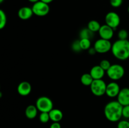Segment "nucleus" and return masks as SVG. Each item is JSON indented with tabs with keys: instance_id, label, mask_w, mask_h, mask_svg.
Wrapping results in <instances>:
<instances>
[{
	"instance_id": "obj_1",
	"label": "nucleus",
	"mask_w": 129,
	"mask_h": 128,
	"mask_svg": "<svg viewBox=\"0 0 129 128\" xmlns=\"http://www.w3.org/2000/svg\"><path fill=\"white\" fill-rule=\"evenodd\" d=\"M123 105L118 101H111L106 104L104 108V114L109 121L115 122L120 121L122 117Z\"/></svg>"
},
{
	"instance_id": "obj_2",
	"label": "nucleus",
	"mask_w": 129,
	"mask_h": 128,
	"mask_svg": "<svg viewBox=\"0 0 129 128\" xmlns=\"http://www.w3.org/2000/svg\"><path fill=\"white\" fill-rule=\"evenodd\" d=\"M111 50L116 58L120 60H127L129 58V41L118 39L112 44Z\"/></svg>"
},
{
	"instance_id": "obj_3",
	"label": "nucleus",
	"mask_w": 129,
	"mask_h": 128,
	"mask_svg": "<svg viewBox=\"0 0 129 128\" xmlns=\"http://www.w3.org/2000/svg\"><path fill=\"white\" fill-rule=\"evenodd\" d=\"M108 77L113 81L120 80L125 74V69L119 64H113L107 71Z\"/></svg>"
},
{
	"instance_id": "obj_4",
	"label": "nucleus",
	"mask_w": 129,
	"mask_h": 128,
	"mask_svg": "<svg viewBox=\"0 0 129 128\" xmlns=\"http://www.w3.org/2000/svg\"><path fill=\"white\" fill-rule=\"evenodd\" d=\"M39 111L41 112H49L53 108V102L48 97L42 96L37 99L35 104Z\"/></svg>"
},
{
	"instance_id": "obj_5",
	"label": "nucleus",
	"mask_w": 129,
	"mask_h": 128,
	"mask_svg": "<svg viewBox=\"0 0 129 128\" xmlns=\"http://www.w3.org/2000/svg\"><path fill=\"white\" fill-rule=\"evenodd\" d=\"M107 85L104 80L102 79L94 80L90 85L91 91L95 96L100 97L106 94Z\"/></svg>"
},
{
	"instance_id": "obj_6",
	"label": "nucleus",
	"mask_w": 129,
	"mask_h": 128,
	"mask_svg": "<svg viewBox=\"0 0 129 128\" xmlns=\"http://www.w3.org/2000/svg\"><path fill=\"white\" fill-rule=\"evenodd\" d=\"M34 15L38 16H45L48 15L50 11V7L49 4L39 1L35 3L31 7Z\"/></svg>"
},
{
	"instance_id": "obj_7",
	"label": "nucleus",
	"mask_w": 129,
	"mask_h": 128,
	"mask_svg": "<svg viewBox=\"0 0 129 128\" xmlns=\"http://www.w3.org/2000/svg\"><path fill=\"white\" fill-rule=\"evenodd\" d=\"M112 44L110 40L100 38L95 41L93 47L98 53H105L112 50Z\"/></svg>"
},
{
	"instance_id": "obj_8",
	"label": "nucleus",
	"mask_w": 129,
	"mask_h": 128,
	"mask_svg": "<svg viewBox=\"0 0 129 128\" xmlns=\"http://www.w3.org/2000/svg\"><path fill=\"white\" fill-rule=\"evenodd\" d=\"M105 23L107 25L115 30L120 23V18L115 12L110 11L105 16Z\"/></svg>"
},
{
	"instance_id": "obj_9",
	"label": "nucleus",
	"mask_w": 129,
	"mask_h": 128,
	"mask_svg": "<svg viewBox=\"0 0 129 128\" xmlns=\"http://www.w3.org/2000/svg\"><path fill=\"white\" fill-rule=\"evenodd\" d=\"M120 90L121 89L120 88L119 85L117 82H115V81L111 82L109 84H107L106 94L109 97H116L118 96Z\"/></svg>"
},
{
	"instance_id": "obj_10",
	"label": "nucleus",
	"mask_w": 129,
	"mask_h": 128,
	"mask_svg": "<svg viewBox=\"0 0 129 128\" xmlns=\"http://www.w3.org/2000/svg\"><path fill=\"white\" fill-rule=\"evenodd\" d=\"M114 29L105 24V25H102L98 31V33L101 38L110 40V39L113 38V35H114Z\"/></svg>"
},
{
	"instance_id": "obj_11",
	"label": "nucleus",
	"mask_w": 129,
	"mask_h": 128,
	"mask_svg": "<svg viewBox=\"0 0 129 128\" xmlns=\"http://www.w3.org/2000/svg\"><path fill=\"white\" fill-rule=\"evenodd\" d=\"M117 101L123 106L129 105V88L121 89L117 96Z\"/></svg>"
},
{
	"instance_id": "obj_12",
	"label": "nucleus",
	"mask_w": 129,
	"mask_h": 128,
	"mask_svg": "<svg viewBox=\"0 0 129 128\" xmlns=\"http://www.w3.org/2000/svg\"><path fill=\"white\" fill-rule=\"evenodd\" d=\"M17 91L18 93L21 96H27L31 93V84L26 81L21 82L18 85Z\"/></svg>"
},
{
	"instance_id": "obj_13",
	"label": "nucleus",
	"mask_w": 129,
	"mask_h": 128,
	"mask_svg": "<svg viewBox=\"0 0 129 128\" xmlns=\"http://www.w3.org/2000/svg\"><path fill=\"white\" fill-rule=\"evenodd\" d=\"M34 15L31 8L24 6L21 8L18 11V16L19 18L22 20H28L31 18Z\"/></svg>"
},
{
	"instance_id": "obj_14",
	"label": "nucleus",
	"mask_w": 129,
	"mask_h": 128,
	"mask_svg": "<svg viewBox=\"0 0 129 128\" xmlns=\"http://www.w3.org/2000/svg\"><path fill=\"white\" fill-rule=\"evenodd\" d=\"M89 74L94 80H98L102 79L105 74V71L100 65H95L91 68Z\"/></svg>"
},
{
	"instance_id": "obj_15",
	"label": "nucleus",
	"mask_w": 129,
	"mask_h": 128,
	"mask_svg": "<svg viewBox=\"0 0 129 128\" xmlns=\"http://www.w3.org/2000/svg\"><path fill=\"white\" fill-rule=\"evenodd\" d=\"M50 119L53 122H60L63 118V113L58 109H52L49 112Z\"/></svg>"
},
{
	"instance_id": "obj_16",
	"label": "nucleus",
	"mask_w": 129,
	"mask_h": 128,
	"mask_svg": "<svg viewBox=\"0 0 129 128\" xmlns=\"http://www.w3.org/2000/svg\"><path fill=\"white\" fill-rule=\"evenodd\" d=\"M38 110H39L37 108L36 105H29L25 109V115H26V117L28 119H33L35 118V117L37 115Z\"/></svg>"
},
{
	"instance_id": "obj_17",
	"label": "nucleus",
	"mask_w": 129,
	"mask_h": 128,
	"mask_svg": "<svg viewBox=\"0 0 129 128\" xmlns=\"http://www.w3.org/2000/svg\"><path fill=\"white\" fill-rule=\"evenodd\" d=\"M94 36V33L91 31L88 27L83 28L79 32V38L81 39H89L91 40Z\"/></svg>"
},
{
	"instance_id": "obj_18",
	"label": "nucleus",
	"mask_w": 129,
	"mask_h": 128,
	"mask_svg": "<svg viewBox=\"0 0 129 128\" xmlns=\"http://www.w3.org/2000/svg\"><path fill=\"white\" fill-rule=\"evenodd\" d=\"M93 80L94 79L89 73L83 74L81 77V82L83 85H85V86H90Z\"/></svg>"
},
{
	"instance_id": "obj_19",
	"label": "nucleus",
	"mask_w": 129,
	"mask_h": 128,
	"mask_svg": "<svg viewBox=\"0 0 129 128\" xmlns=\"http://www.w3.org/2000/svg\"><path fill=\"white\" fill-rule=\"evenodd\" d=\"M101 26H102L100 24V23L96 20H91L88 24V28L93 33L98 32Z\"/></svg>"
},
{
	"instance_id": "obj_20",
	"label": "nucleus",
	"mask_w": 129,
	"mask_h": 128,
	"mask_svg": "<svg viewBox=\"0 0 129 128\" xmlns=\"http://www.w3.org/2000/svg\"><path fill=\"white\" fill-rule=\"evenodd\" d=\"M79 43L82 50H88L91 48V40L89 39H80Z\"/></svg>"
},
{
	"instance_id": "obj_21",
	"label": "nucleus",
	"mask_w": 129,
	"mask_h": 128,
	"mask_svg": "<svg viewBox=\"0 0 129 128\" xmlns=\"http://www.w3.org/2000/svg\"><path fill=\"white\" fill-rule=\"evenodd\" d=\"M7 23L6 15L3 10H0V29L2 30L5 27Z\"/></svg>"
},
{
	"instance_id": "obj_22",
	"label": "nucleus",
	"mask_w": 129,
	"mask_h": 128,
	"mask_svg": "<svg viewBox=\"0 0 129 128\" xmlns=\"http://www.w3.org/2000/svg\"><path fill=\"white\" fill-rule=\"evenodd\" d=\"M39 120L42 123H47L50 120L49 112H41L39 115Z\"/></svg>"
},
{
	"instance_id": "obj_23",
	"label": "nucleus",
	"mask_w": 129,
	"mask_h": 128,
	"mask_svg": "<svg viewBox=\"0 0 129 128\" xmlns=\"http://www.w3.org/2000/svg\"><path fill=\"white\" fill-rule=\"evenodd\" d=\"M99 65L103 69V70H105V71L107 72V70L109 69V68L110 67L112 64L110 63V62L108 60L105 59V60H102V61H100Z\"/></svg>"
},
{
	"instance_id": "obj_24",
	"label": "nucleus",
	"mask_w": 129,
	"mask_h": 128,
	"mask_svg": "<svg viewBox=\"0 0 129 128\" xmlns=\"http://www.w3.org/2000/svg\"><path fill=\"white\" fill-rule=\"evenodd\" d=\"M128 36V31L126 30L122 29L118 31V38L119 40H127V38Z\"/></svg>"
},
{
	"instance_id": "obj_25",
	"label": "nucleus",
	"mask_w": 129,
	"mask_h": 128,
	"mask_svg": "<svg viewBox=\"0 0 129 128\" xmlns=\"http://www.w3.org/2000/svg\"><path fill=\"white\" fill-rule=\"evenodd\" d=\"M71 47L73 51H75V52H79V51H81L82 50L80 46V43H79V40L74 41L73 43V44H72Z\"/></svg>"
},
{
	"instance_id": "obj_26",
	"label": "nucleus",
	"mask_w": 129,
	"mask_h": 128,
	"mask_svg": "<svg viewBox=\"0 0 129 128\" xmlns=\"http://www.w3.org/2000/svg\"><path fill=\"white\" fill-rule=\"evenodd\" d=\"M117 128H129V122L128 120H120L117 125Z\"/></svg>"
},
{
	"instance_id": "obj_27",
	"label": "nucleus",
	"mask_w": 129,
	"mask_h": 128,
	"mask_svg": "<svg viewBox=\"0 0 129 128\" xmlns=\"http://www.w3.org/2000/svg\"><path fill=\"white\" fill-rule=\"evenodd\" d=\"M122 117L126 119H129V105L123 106L122 109Z\"/></svg>"
},
{
	"instance_id": "obj_28",
	"label": "nucleus",
	"mask_w": 129,
	"mask_h": 128,
	"mask_svg": "<svg viewBox=\"0 0 129 128\" xmlns=\"http://www.w3.org/2000/svg\"><path fill=\"white\" fill-rule=\"evenodd\" d=\"M123 0H110V5L114 8H118L122 5Z\"/></svg>"
},
{
	"instance_id": "obj_29",
	"label": "nucleus",
	"mask_w": 129,
	"mask_h": 128,
	"mask_svg": "<svg viewBox=\"0 0 129 128\" xmlns=\"http://www.w3.org/2000/svg\"><path fill=\"white\" fill-rule=\"evenodd\" d=\"M50 128H61V125L59 122H53L52 124L50 125Z\"/></svg>"
},
{
	"instance_id": "obj_30",
	"label": "nucleus",
	"mask_w": 129,
	"mask_h": 128,
	"mask_svg": "<svg viewBox=\"0 0 129 128\" xmlns=\"http://www.w3.org/2000/svg\"><path fill=\"white\" fill-rule=\"evenodd\" d=\"M88 53H89V55H94V54H95L96 53H97V52H96V51L95 49H94V47H92V48L91 47L90 48H89V50H88Z\"/></svg>"
},
{
	"instance_id": "obj_31",
	"label": "nucleus",
	"mask_w": 129,
	"mask_h": 128,
	"mask_svg": "<svg viewBox=\"0 0 129 128\" xmlns=\"http://www.w3.org/2000/svg\"><path fill=\"white\" fill-rule=\"evenodd\" d=\"M40 1H43V2L45 3H47V4H49V3H50L52 2L54 0H40Z\"/></svg>"
},
{
	"instance_id": "obj_32",
	"label": "nucleus",
	"mask_w": 129,
	"mask_h": 128,
	"mask_svg": "<svg viewBox=\"0 0 129 128\" xmlns=\"http://www.w3.org/2000/svg\"><path fill=\"white\" fill-rule=\"evenodd\" d=\"M28 1H30V2H31V3H35L37 2V1H40V0H28Z\"/></svg>"
},
{
	"instance_id": "obj_33",
	"label": "nucleus",
	"mask_w": 129,
	"mask_h": 128,
	"mask_svg": "<svg viewBox=\"0 0 129 128\" xmlns=\"http://www.w3.org/2000/svg\"><path fill=\"white\" fill-rule=\"evenodd\" d=\"M3 1H4V0H0V3H1L3 2Z\"/></svg>"
},
{
	"instance_id": "obj_34",
	"label": "nucleus",
	"mask_w": 129,
	"mask_h": 128,
	"mask_svg": "<svg viewBox=\"0 0 129 128\" xmlns=\"http://www.w3.org/2000/svg\"><path fill=\"white\" fill-rule=\"evenodd\" d=\"M128 13H129V6H128Z\"/></svg>"
}]
</instances>
